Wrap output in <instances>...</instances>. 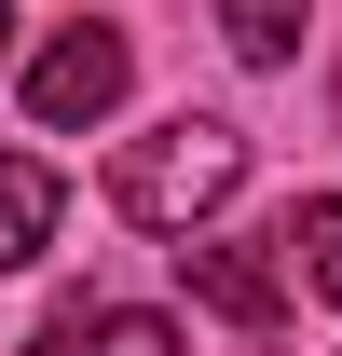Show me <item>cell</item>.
<instances>
[{"mask_svg": "<svg viewBox=\"0 0 342 356\" xmlns=\"http://www.w3.org/2000/svg\"><path fill=\"white\" fill-rule=\"evenodd\" d=\"M178 274H192V302L233 315V329H274V315H288V274L260 261V247H206V233H192V247H178Z\"/></svg>", "mask_w": 342, "mask_h": 356, "instance_id": "cell-3", "label": "cell"}, {"mask_svg": "<svg viewBox=\"0 0 342 356\" xmlns=\"http://www.w3.org/2000/svg\"><path fill=\"white\" fill-rule=\"evenodd\" d=\"M124 28H55L42 55H28V110H42V137H83V124H110L124 110Z\"/></svg>", "mask_w": 342, "mask_h": 356, "instance_id": "cell-2", "label": "cell"}, {"mask_svg": "<svg viewBox=\"0 0 342 356\" xmlns=\"http://www.w3.org/2000/svg\"><path fill=\"white\" fill-rule=\"evenodd\" d=\"M219 28H233L247 69H288V55H301V0H219Z\"/></svg>", "mask_w": 342, "mask_h": 356, "instance_id": "cell-7", "label": "cell"}, {"mask_svg": "<svg viewBox=\"0 0 342 356\" xmlns=\"http://www.w3.org/2000/svg\"><path fill=\"white\" fill-rule=\"evenodd\" d=\"M233 178H247V137L206 124V110H178V124H151V137L110 151V206L137 233H192L206 206H233Z\"/></svg>", "mask_w": 342, "mask_h": 356, "instance_id": "cell-1", "label": "cell"}, {"mask_svg": "<svg viewBox=\"0 0 342 356\" xmlns=\"http://www.w3.org/2000/svg\"><path fill=\"white\" fill-rule=\"evenodd\" d=\"M28 356H178V329L137 315V302H69V315H42Z\"/></svg>", "mask_w": 342, "mask_h": 356, "instance_id": "cell-4", "label": "cell"}, {"mask_svg": "<svg viewBox=\"0 0 342 356\" xmlns=\"http://www.w3.org/2000/svg\"><path fill=\"white\" fill-rule=\"evenodd\" d=\"M274 247L301 261V288H315V302H342V192H315V206H301Z\"/></svg>", "mask_w": 342, "mask_h": 356, "instance_id": "cell-6", "label": "cell"}, {"mask_svg": "<svg viewBox=\"0 0 342 356\" xmlns=\"http://www.w3.org/2000/svg\"><path fill=\"white\" fill-rule=\"evenodd\" d=\"M0 69H14V0H0Z\"/></svg>", "mask_w": 342, "mask_h": 356, "instance_id": "cell-8", "label": "cell"}, {"mask_svg": "<svg viewBox=\"0 0 342 356\" xmlns=\"http://www.w3.org/2000/svg\"><path fill=\"white\" fill-rule=\"evenodd\" d=\"M55 206H69V178H55L42 151H0V274L55 247Z\"/></svg>", "mask_w": 342, "mask_h": 356, "instance_id": "cell-5", "label": "cell"}]
</instances>
